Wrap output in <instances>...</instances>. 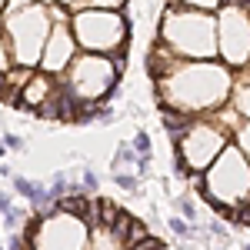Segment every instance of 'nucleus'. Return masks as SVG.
<instances>
[{
    "label": "nucleus",
    "mask_w": 250,
    "mask_h": 250,
    "mask_svg": "<svg viewBox=\"0 0 250 250\" xmlns=\"http://www.w3.org/2000/svg\"><path fill=\"white\" fill-rule=\"evenodd\" d=\"M164 94V110H177L187 117L217 114L233 90V70L217 60H177L157 80Z\"/></svg>",
    "instance_id": "nucleus-1"
},
{
    "label": "nucleus",
    "mask_w": 250,
    "mask_h": 250,
    "mask_svg": "<svg viewBox=\"0 0 250 250\" xmlns=\"http://www.w3.org/2000/svg\"><path fill=\"white\" fill-rule=\"evenodd\" d=\"M160 47L177 60H217V20L213 14L170 3L160 23Z\"/></svg>",
    "instance_id": "nucleus-2"
},
{
    "label": "nucleus",
    "mask_w": 250,
    "mask_h": 250,
    "mask_svg": "<svg viewBox=\"0 0 250 250\" xmlns=\"http://www.w3.org/2000/svg\"><path fill=\"white\" fill-rule=\"evenodd\" d=\"M50 27H54V10H47L37 0H30L20 10H7V17L0 20V30L7 37L14 67H20V70H34L37 67Z\"/></svg>",
    "instance_id": "nucleus-3"
},
{
    "label": "nucleus",
    "mask_w": 250,
    "mask_h": 250,
    "mask_svg": "<svg viewBox=\"0 0 250 250\" xmlns=\"http://www.w3.org/2000/svg\"><path fill=\"white\" fill-rule=\"evenodd\" d=\"M117 77H120V60L80 50L70 60V67L60 74V90L77 107H100L117 87Z\"/></svg>",
    "instance_id": "nucleus-4"
},
{
    "label": "nucleus",
    "mask_w": 250,
    "mask_h": 250,
    "mask_svg": "<svg viewBox=\"0 0 250 250\" xmlns=\"http://www.w3.org/2000/svg\"><path fill=\"white\" fill-rule=\"evenodd\" d=\"M204 197L224 207V210H240L250 204V164L233 144H227L217 160L204 170V177L197 180Z\"/></svg>",
    "instance_id": "nucleus-5"
},
{
    "label": "nucleus",
    "mask_w": 250,
    "mask_h": 250,
    "mask_svg": "<svg viewBox=\"0 0 250 250\" xmlns=\"http://www.w3.org/2000/svg\"><path fill=\"white\" fill-rule=\"evenodd\" d=\"M67 27L77 40V50L83 54H104V57H114L124 54L127 37H130V23L120 10H94V7H83L74 10L67 17Z\"/></svg>",
    "instance_id": "nucleus-6"
},
{
    "label": "nucleus",
    "mask_w": 250,
    "mask_h": 250,
    "mask_svg": "<svg viewBox=\"0 0 250 250\" xmlns=\"http://www.w3.org/2000/svg\"><path fill=\"white\" fill-rule=\"evenodd\" d=\"M227 144H230L227 140V127H224V120L217 114L193 117L184 127V134L177 137V164L187 173H200L217 160V154Z\"/></svg>",
    "instance_id": "nucleus-7"
},
{
    "label": "nucleus",
    "mask_w": 250,
    "mask_h": 250,
    "mask_svg": "<svg viewBox=\"0 0 250 250\" xmlns=\"http://www.w3.org/2000/svg\"><path fill=\"white\" fill-rule=\"evenodd\" d=\"M27 244H30V250H87L90 224L70 207H63V210L54 207V210H47L43 220L30 224Z\"/></svg>",
    "instance_id": "nucleus-8"
},
{
    "label": "nucleus",
    "mask_w": 250,
    "mask_h": 250,
    "mask_svg": "<svg viewBox=\"0 0 250 250\" xmlns=\"http://www.w3.org/2000/svg\"><path fill=\"white\" fill-rule=\"evenodd\" d=\"M217 57L224 60V67H247L250 63V14L224 3L217 10Z\"/></svg>",
    "instance_id": "nucleus-9"
},
{
    "label": "nucleus",
    "mask_w": 250,
    "mask_h": 250,
    "mask_svg": "<svg viewBox=\"0 0 250 250\" xmlns=\"http://www.w3.org/2000/svg\"><path fill=\"white\" fill-rule=\"evenodd\" d=\"M77 54L80 50H77V40H74V34H70V27H67V14H63V10H60V14L54 10V27H50L47 43H43V54H40V60H37L40 74L60 77Z\"/></svg>",
    "instance_id": "nucleus-10"
},
{
    "label": "nucleus",
    "mask_w": 250,
    "mask_h": 250,
    "mask_svg": "<svg viewBox=\"0 0 250 250\" xmlns=\"http://www.w3.org/2000/svg\"><path fill=\"white\" fill-rule=\"evenodd\" d=\"M57 87H54V77H47V74H37V70H30V77L23 80V87H20V97L17 104H27V107H34V110H40L47 100H50V94H54Z\"/></svg>",
    "instance_id": "nucleus-11"
},
{
    "label": "nucleus",
    "mask_w": 250,
    "mask_h": 250,
    "mask_svg": "<svg viewBox=\"0 0 250 250\" xmlns=\"http://www.w3.org/2000/svg\"><path fill=\"white\" fill-rule=\"evenodd\" d=\"M124 244H120V237H117L110 227H97L94 233H90V244H87V250H120Z\"/></svg>",
    "instance_id": "nucleus-12"
},
{
    "label": "nucleus",
    "mask_w": 250,
    "mask_h": 250,
    "mask_svg": "<svg viewBox=\"0 0 250 250\" xmlns=\"http://www.w3.org/2000/svg\"><path fill=\"white\" fill-rule=\"evenodd\" d=\"M177 7H187V10H200V14H217L227 0H170Z\"/></svg>",
    "instance_id": "nucleus-13"
},
{
    "label": "nucleus",
    "mask_w": 250,
    "mask_h": 250,
    "mask_svg": "<svg viewBox=\"0 0 250 250\" xmlns=\"http://www.w3.org/2000/svg\"><path fill=\"white\" fill-rule=\"evenodd\" d=\"M230 104H233V110H237L240 117L250 120V87H237V90H230Z\"/></svg>",
    "instance_id": "nucleus-14"
},
{
    "label": "nucleus",
    "mask_w": 250,
    "mask_h": 250,
    "mask_svg": "<svg viewBox=\"0 0 250 250\" xmlns=\"http://www.w3.org/2000/svg\"><path fill=\"white\" fill-rule=\"evenodd\" d=\"M233 147H237L240 154L247 157V164H250V120L237 127V140H233Z\"/></svg>",
    "instance_id": "nucleus-15"
},
{
    "label": "nucleus",
    "mask_w": 250,
    "mask_h": 250,
    "mask_svg": "<svg viewBox=\"0 0 250 250\" xmlns=\"http://www.w3.org/2000/svg\"><path fill=\"white\" fill-rule=\"evenodd\" d=\"M10 70H14V57H10L7 37H3V30H0V77H3V74H10Z\"/></svg>",
    "instance_id": "nucleus-16"
},
{
    "label": "nucleus",
    "mask_w": 250,
    "mask_h": 250,
    "mask_svg": "<svg viewBox=\"0 0 250 250\" xmlns=\"http://www.w3.org/2000/svg\"><path fill=\"white\" fill-rule=\"evenodd\" d=\"M177 207H180V217H184L187 224H197V207H193V200H187V197H177Z\"/></svg>",
    "instance_id": "nucleus-17"
},
{
    "label": "nucleus",
    "mask_w": 250,
    "mask_h": 250,
    "mask_svg": "<svg viewBox=\"0 0 250 250\" xmlns=\"http://www.w3.org/2000/svg\"><path fill=\"white\" fill-rule=\"evenodd\" d=\"M127 0H83V7H94V10H120Z\"/></svg>",
    "instance_id": "nucleus-18"
},
{
    "label": "nucleus",
    "mask_w": 250,
    "mask_h": 250,
    "mask_svg": "<svg viewBox=\"0 0 250 250\" xmlns=\"http://www.w3.org/2000/svg\"><path fill=\"white\" fill-rule=\"evenodd\" d=\"M170 230L177 233V237H193V227L184 220V217H170Z\"/></svg>",
    "instance_id": "nucleus-19"
},
{
    "label": "nucleus",
    "mask_w": 250,
    "mask_h": 250,
    "mask_svg": "<svg viewBox=\"0 0 250 250\" xmlns=\"http://www.w3.org/2000/svg\"><path fill=\"white\" fill-rule=\"evenodd\" d=\"M80 184H83V190H90V197L97 193V177H94V170H90V167L80 173Z\"/></svg>",
    "instance_id": "nucleus-20"
},
{
    "label": "nucleus",
    "mask_w": 250,
    "mask_h": 250,
    "mask_svg": "<svg viewBox=\"0 0 250 250\" xmlns=\"http://www.w3.org/2000/svg\"><path fill=\"white\" fill-rule=\"evenodd\" d=\"M7 150H23V140H20L17 134H3V140H0Z\"/></svg>",
    "instance_id": "nucleus-21"
},
{
    "label": "nucleus",
    "mask_w": 250,
    "mask_h": 250,
    "mask_svg": "<svg viewBox=\"0 0 250 250\" xmlns=\"http://www.w3.org/2000/svg\"><path fill=\"white\" fill-rule=\"evenodd\" d=\"M60 7H63V14L67 10H83V0H57Z\"/></svg>",
    "instance_id": "nucleus-22"
},
{
    "label": "nucleus",
    "mask_w": 250,
    "mask_h": 250,
    "mask_svg": "<svg viewBox=\"0 0 250 250\" xmlns=\"http://www.w3.org/2000/svg\"><path fill=\"white\" fill-rule=\"evenodd\" d=\"M10 207H14L10 193H0V217H3V213H10Z\"/></svg>",
    "instance_id": "nucleus-23"
},
{
    "label": "nucleus",
    "mask_w": 250,
    "mask_h": 250,
    "mask_svg": "<svg viewBox=\"0 0 250 250\" xmlns=\"http://www.w3.org/2000/svg\"><path fill=\"white\" fill-rule=\"evenodd\" d=\"M7 3H10V0H0V10H3V7H7Z\"/></svg>",
    "instance_id": "nucleus-24"
},
{
    "label": "nucleus",
    "mask_w": 250,
    "mask_h": 250,
    "mask_svg": "<svg viewBox=\"0 0 250 250\" xmlns=\"http://www.w3.org/2000/svg\"><path fill=\"white\" fill-rule=\"evenodd\" d=\"M3 154H7V147H3V144H0V157H3Z\"/></svg>",
    "instance_id": "nucleus-25"
},
{
    "label": "nucleus",
    "mask_w": 250,
    "mask_h": 250,
    "mask_svg": "<svg viewBox=\"0 0 250 250\" xmlns=\"http://www.w3.org/2000/svg\"><path fill=\"white\" fill-rule=\"evenodd\" d=\"M0 250H3V244H0Z\"/></svg>",
    "instance_id": "nucleus-26"
},
{
    "label": "nucleus",
    "mask_w": 250,
    "mask_h": 250,
    "mask_svg": "<svg viewBox=\"0 0 250 250\" xmlns=\"http://www.w3.org/2000/svg\"><path fill=\"white\" fill-rule=\"evenodd\" d=\"M244 250H250V247H244Z\"/></svg>",
    "instance_id": "nucleus-27"
}]
</instances>
